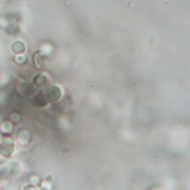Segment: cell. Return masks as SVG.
Here are the masks:
<instances>
[{"label": "cell", "mask_w": 190, "mask_h": 190, "mask_svg": "<svg viewBox=\"0 0 190 190\" xmlns=\"http://www.w3.org/2000/svg\"><path fill=\"white\" fill-rule=\"evenodd\" d=\"M35 79L34 83L37 86L41 87L46 85L47 83V78L43 76H38L36 77Z\"/></svg>", "instance_id": "4"}, {"label": "cell", "mask_w": 190, "mask_h": 190, "mask_svg": "<svg viewBox=\"0 0 190 190\" xmlns=\"http://www.w3.org/2000/svg\"><path fill=\"white\" fill-rule=\"evenodd\" d=\"M21 91L23 92V94H32L35 92V89L34 87L32 86L31 84L28 83H23L20 86Z\"/></svg>", "instance_id": "2"}, {"label": "cell", "mask_w": 190, "mask_h": 190, "mask_svg": "<svg viewBox=\"0 0 190 190\" xmlns=\"http://www.w3.org/2000/svg\"><path fill=\"white\" fill-rule=\"evenodd\" d=\"M33 103L37 106H44L47 104V102L42 94H39L35 97L33 100Z\"/></svg>", "instance_id": "3"}, {"label": "cell", "mask_w": 190, "mask_h": 190, "mask_svg": "<svg viewBox=\"0 0 190 190\" xmlns=\"http://www.w3.org/2000/svg\"><path fill=\"white\" fill-rule=\"evenodd\" d=\"M58 93L56 90V87H50L46 91V96L47 99L50 102H55L57 100Z\"/></svg>", "instance_id": "1"}]
</instances>
